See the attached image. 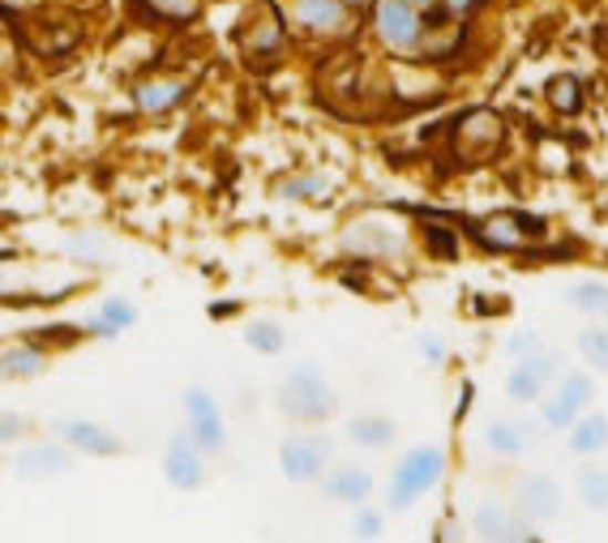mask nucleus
Instances as JSON below:
<instances>
[{
  "mask_svg": "<svg viewBox=\"0 0 608 543\" xmlns=\"http://www.w3.org/2000/svg\"><path fill=\"white\" fill-rule=\"evenodd\" d=\"M540 424H527V419L518 416H506V419H488L484 424V446L488 453H497V458H523V453H532V446L540 441Z\"/></svg>",
  "mask_w": 608,
  "mask_h": 543,
  "instance_id": "23",
  "label": "nucleus"
},
{
  "mask_svg": "<svg viewBox=\"0 0 608 543\" xmlns=\"http://www.w3.org/2000/svg\"><path fill=\"white\" fill-rule=\"evenodd\" d=\"M596 398V377L591 373H561L540 398V428L545 432H566Z\"/></svg>",
  "mask_w": 608,
  "mask_h": 543,
  "instance_id": "7",
  "label": "nucleus"
},
{
  "mask_svg": "<svg viewBox=\"0 0 608 543\" xmlns=\"http://www.w3.org/2000/svg\"><path fill=\"white\" fill-rule=\"evenodd\" d=\"M463 231L484 253H527L548 236V223L540 215H527V210H493L481 219H467Z\"/></svg>",
  "mask_w": 608,
  "mask_h": 543,
  "instance_id": "4",
  "label": "nucleus"
},
{
  "mask_svg": "<svg viewBox=\"0 0 608 543\" xmlns=\"http://www.w3.org/2000/svg\"><path fill=\"white\" fill-rule=\"evenodd\" d=\"M450 453L442 446H412L390 471L385 483V510L390 513H408L412 505H420L437 483L446 480Z\"/></svg>",
  "mask_w": 608,
  "mask_h": 543,
  "instance_id": "2",
  "label": "nucleus"
},
{
  "mask_svg": "<svg viewBox=\"0 0 608 543\" xmlns=\"http://www.w3.org/2000/svg\"><path fill=\"white\" fill-rule=\"evenodd\" d=\"M291 31L309 39H343L355 27V9L348 0H288L284 4Z\"/></svg>",
  "mask_w": 608,
  "mask_h": 543,
  "instance_id": "13",
  "label": "nucleus"
},
{
  "mask_svg": "<svg viewBox=\"0 0 608 543\" xmlns=\"http://www.w3.org/2000/svg\"><path fill=\"white\" fill-rule=\"evenodd\" d=\"M575 347H578V355H583V364H587L591 373H600V377H608V321H596V325L578 330Z\"/></svg>",
  "mask_w": 608,
  "mask_h": 543,
  "instance_id": "34",
  "label": "nucleus"
},
{
  "mask_svg": "<svg viewBox=\"0 0 608 543\" xmlns=\"http://www.w3.org/2000/svg\"><path fill=\"white\" fill-rule=\"evenodd\" d=\"M137 304L128 300V295H103L95 309L82 317V325H86V338L91 343H112V338H121V334H128L133 325H137Z\"/></svg>",
  "mask_w": 608,
  "mask_h": 543,
  "instance_id": "20",
  "label": "nucleus"
},
{
  "mask_svg": "<svg viewBox=\"0 0 608 543\" xmlns=\"http://www.w3.org/2000/svg\"><path fill=\"white\" fill-rule=\"evenodd\" d=\"M330 189H334V180L326 171H291L275 185L284 201H321V197H330Z\"/></svg>",
  "mask_w": 608,
  "mask_h": 543,
  "instance_id": "32",
  "label": "nucleus"
},
{
  "mask_svg": "<svg viewBox=\"0 0 608 543\" xmlns=\"http://www.w3.org/2000/svg\"><path fill=\"white\" fill-rule=\"evenodd\" d=\"M352 535L360 543L382 540V535H385V513L373 510V505H355V513H352Z\"/></svg>",
  "mask_w": 608,
  "mask_h": 543,
  "instance_id": "36",
  "label": "nucleus"
},
{
  "mask_svg": "<svg viewBox=\"0 0 608 543\" xmlns=\"http://www.w3.org/2000/svg\"><path fill=\"white\" fill-rule=\"evenodd\" d=\"M52 359H56V355L43 352V347L31 343V338L4 343V347H0V382H9V385L39 382V377L52 373Z\"/></svg>",
  "mask_w": 608,
  "mask_h": 543,
  "instance_id": "21",
  "label": "nucleus"
},
{
  "mask_svg": "<svg viewBox=\"0 0 608 543\" xmlns=\"http://www.w3.org/2000/svg\"><path fill=\"white\" fill-rule=\"evenodd\" d=\"M566 449L575 453V458H600L608 449V416L605 411H583V416L566 428Z\"/></svg>",
  "mask_w": 608,
  "mask_h": 543,
  "instance_id": "26",
  "label": "nucleus"
},
{
  "mask_svg": "<svg viewBox=\"0 0 608 543\" xmlns=\"http://www.w3.org/2000/svg\"><path fill=\"white\" fill-rule=\"evenodd\" d=\"M0 13H13V18H18V13H22V0H0Z\"/></svg>",
  "mask_w": 608,
  "mask_h": 543,
  "instance_id": "42",
  "label": "nucleus"
},
{
  "mask_svg": "<svg viewBox=\"0 0 608 543\" xmlns=\"http://www.w3.org/2000/svg\"><path fill=\"white\" fill-rule=\"evenodd\" d=\"M18 18L31 22L27 39H31L34 52H43V56H64V52H73L82 43V18L69 13V9H34V18L22 9Z\"/></svg>",
  "mask_w": 608,
  "mask_h": 543,
  "instance_id": "16",
  "label": "nucleus"
},
{
  "mask_svg": "<svg viewBox=\"0 0 608 543\" xmlns=\"http://www.w3.org/2000/svg\"><path fill=\"white\" fill-rule=\"evenodd\" d=\"M193 98V77L185 73H137L128 82V103L137 116H172Z\"/></svg>",
  "mask_w": 608,
  "mask_h": 543,
  "instance_id": "10",
  "label": "nucleus"
},
{
  "mask_svg": "<svg viewBox=\"0 0 608 543\" xmlns=\"http://www.w3.org/2000/svg\"><path fill=\"white\" fill-rule=\"evenodd\" d=\"M416 352H420V359H424V364L442 368V364H446V355H450V347H446V338H442V334H420Z\"/></svg>",
  "mask_w": 608,
  "mask_h": 543,
  "instance_id": "40",
  "label": "nucleus"
},
{
  "mask_svg": "<svg viewBox=\"0 0 608 543\" xmlns=\"http://www.w3.org/2000/svg\"><path fill=\"white\" fill-rule=\"evenodd\" d=\"M236 48L254 69H270V64L284 61L291 48V22L284 13V4L257 0L254 9L240 18V27H236Z\"/></svg>",
  "mask_w": 608,
  "mask_h": 543,
  "instance_id": "3",
  "label": "nucleus"
},
{
  "mask_svg": "<svg viewBox=\"0 0 608 543\" xmlns=\"http://www.w3.org/2000/svg\"><path fill=\"white\" fill-rule=\"evenodd\" d=\"M433 543H467V526L458 513H442L433 526Z\"/></svg>",
  "mask_w": 608,
  "mask_h": 543,
  "instance_id": "39",
  "label": "nucleus"
},
{
  "mask_svg": "<svg viewBox=\"0 0 608 543\" xmlns=\"http://www.w3.org/2000/svg\"><path fill=\"white\" fill-rule=\"evenodd\" d=\"M339 249L355 257V261L378 265V261H399L408 253V236H403V227H394L390 219H355L339 236Z\"/></svg>",
  "mask_w": 608,
  "mask_h": 543,
  "instance_id": "9",
  "label": "nucleus"
},
{
  "mask_svg": "<svg viewBox=\"0 0 608 543\" xmlns=\"http://www.w3.org/2000/svg\"><path fill=\"white\" fill-rule=\"evenodd\" d=\"M78 467V453L69 446H61L56 437L52 441H31L13 453V476L22 483H52L69 476Z\"/></svg>",
  "mask_w": 608,
  "mask_h": 543,
  "instance_id": "17",
  "label": "nucleus"
},
{
  "mask_svg": "<svg viewBox=\"0 0 608 543\" xmlns=\"http://www.w3.org/2000/svg\"><path fill=\"white\" fill-rule=\"evenodd\" d=\"M181 411H185V432L197 441V449H202L206 458L224 453L227 449V419H224L219 398H215L206 385H189V389L181 394Z\"/></svg>",
  "mask_w": 608,
  "mask_h": 543,
  "instance_id": "8",
  "label": "nucleus"
},
{
  "mask_svg": "<svg viewBox=\"0 0 608 543\" xmlns=\"http://www.w3.org/2000/svg\"><path fill=\"white\" fill-rule=\"evenodd\" d=\"M566 368H561V355L540 347L536 355H527V359H514L511 377H506V398L518 403V407H532V403H540L548 394V385L557 382Z\"/></svg>",
  "mask_w": 608,
  "mask_h": 543,
  "instance_id": "15",
  "label": "nucleus"
},
{
  "mask_svg": "<svg viewBox=\"0 0 608 543\" xmlns=\"http://www.w3.org/2000/svg\"><path fill=\"white\" fill-rule=\"evenodd\" d=\"M31 416L22 411H0V446H22L31 437Z\"/></svg>",
  "mask_w": 608,
  "mask_h": 543,
  "instance_id": "37",
  "label": "nucleus"
},
{
  "mask_svg": "<svg viewBox=\"0 0 608 543\" xmlns=\"http://www.w3.org/2000/svg\"><path fill=\"white\" fill-rule=\"evenodd\" d=\"M511 510L518 522H527L532 531H545L561 518V483L545 476V471H532L514 483Z\"/></svg>",
  "mask_w": 608,
  "mask_h": 543,
  "instance_id": "14",
  "label": "nucleus"
},
{
  "mask_svg": "<svg viewBox=\"0 0 608 543\" xmlns=\"http://www.w3.org/2000/svg\"><path fill=\"white\" fill-rule=\"evenodd\" d=\"M566 300H570V309H578L583 317L608 321V283H600V279H583V283H575V288L566 291Z\"/></svg>",
  "mask_w": 608,
  "mask_h": 543,
  "instance_id": "35",
  "label": "nucleus"
},
{
  "mask_svg": "<svg viewBox=\"0 0 608 543\" xmlns=\"http://www.w3.org/2000/svg\"><path fill=\"white\" fill-rule=\"evenodd\" d=\"M321 492H326V501H334V505H369V497L378 492V480H373V471L369 467H330L326 476H321Z\"/></svg>",
  "mask_w": 608,
  "mask_h": 543,
  "instance_id": "22",
  "label": "nucleus"
},
{
  "mask_svg": "<svg viewBox=\"0 0 608 543\" xmlns=\"http://www.w3.org/2000/svg\"><path fill=\"white\" fill-rule=\"evenodd\" d=\"M420 249L433 261H458L463 257V231L446 219H424L420 223Z\"/></svg>",
  "mask_w": 608,
  "mask_h": 543,
  "instance_id": "28",
  "label": "nucleus"
},
{
  "mask_svg": "<svg viewBox=\"0 0 608 543\" xmlns=\"http://www.w3.org/2000/svg\"><path fill=\"white\" fill-rule=\"evenodd\" d=\"M275 407L291 424L318 428V424L334 419V411H339V389L321 373V364L300 359V364H291L288 373H284V382L275 389Z\"/></svg>",
  "mask_w": 608,
  "mask_h": 543,
  "instance_id": "1",
  "label": "nucleus"
},
{
  "mask_svg": "<svg viewBox=\"0 0 608 543\" xmlns=\"http://www.w3.org/2000/svg\"><path fill=\"white\" fill-rule=\"evenodd\" d=\"M472 535L481 543H536V531L514 518L511 505L502 501H481L472 513Z\"/></svg>",
  "mask_w": 608,
  "mask_h": 543,
  "instance_id": "19",
  "label": "nucleus"
},
{
  "mask_svg": "<svg viewBox=\"0 0 608 543\" xmlns=\"http://www.w3.org/2000/svg\"><path fill=\"white\" fill-rule=\"evenodd\" d=\"M412 4H416L420 13H433V9H437V4H442V0H412Z\"/></svg>",
  "mask_w": 608,
  "mask_h": 543,
  "instance_id": "43",
  "label": "nucleus"
},
{
  "mask_svg": "<svg viewBox=\"0 0 608 543\" xmlns=\"http://www.w3.org/2000/svg\"><path fill=\"white\" fill-rule=\"evenodd\" d=\"M206 313H210V321H227V317H236V313H240V304H236V300H215Z\"/></svg>",
  "mask_w": 608,
  "mask_h": 543,
  "instance_id": "41",
  "label": "nucleus"
},
{
  "mask_svg": "<svg viewBox=\"0 0 608 543\" xmlns=\"http://www.w3.org/2000/svg\"><path fill=\"white\" fill-rule=\"evenodd\" d=\"M61 257L69 265H82V270H107L116 261V240L95 231V227H78L61 240Z\"/></svg>",
  "mask_w": 608,
  "mask_h": 543,
  "instance_id": "24",
  "label": "nucleus"
},
{
  "mask_svg": "<svg viewBox=\"0 0 608 543\" xmlns=\"http://www.w3.org/2000/svg\"><path fill=\"white\" fill-rule=\"evenodd\" d=\"M330 458H334L330 437L305 428V432L284 437V446H279V471H284L288 483H318L321 476L330 471Z\"/></svg>",
  "mask_w": 608,
  "mask_h": 543,
  "instance_id": "11",
  "label": "nucleus"
},
{
  "mask_svg": "<svg viewBox=\"0 0 608 543\" xmlns=\"http://www.w3.org/2000/svg\"><path fill=\"white\" fill-rule=\"evenodd\" d=\"M159 467H163V480L172 483L176 492H197V488H206V453L197 449V441H193L185 428L167 437Z\"/></svg>",
  "mask_w": 608,
  "mask_h": 543,
  "instance_id": "18",
  "label": "nucleus"
},
{
  "mask_svg": "<svg viewBox=\"0 0 608 543\" xmlns=\"http://www.w3.org/2000/svg\"><path fill=\"white\" fill-rule=\"evenodd\" d=\"M575 497L583 510H608V467L587 462L575 471Z\"/></svg>",
  "mask_w": 608,
  "mask_h": 543,
  "instance_id": "33",
  "label": "nucleus"
},
{
  "mask_svg": "<svg viewBox=\"0 0 608 543\" xmlns=\"http://www.w3.org/2000/svg\"><path fill=\"white\" fill-rule=\"evenodd\" d=\"M52 437L69 446L78 458H121L125 453V441L121 432H112L103 419H91V416H56L52 424Z\"/></svg>",
  "mask_w": 608,
  "mask_h": 543,
  "instance_id": "12",
  "label": "nucleus"
},
{
  "mask_svg": "<svg viewBox=\"0 0 608 543\" xmlns=\"http://www.w3.org/2000/svg\"><path fill=\"white\" fill-rule=\"evenodd\" d=\"M245 347L254 355H266V359L284 355L288 352V325L275 317H254L245 325Z\"/></svg>",
  "mask_w": 608,
  "mask_h": 543,
  "instance_id": "30",
  "label": "nucleus"
},
{
  "mask_svg": "<svg viewBox=\"0 0 608 543\" xmlns=\"http://www.w3.org/2000/svg\"><path fill=\"white\" fill-rule=\"evenodd\" d=\"M369 31L382 43L385 56H394V61H420L424 13H420L412 0H373V4H369Z\"/></svg>",
  "mask_w": 608,
  "mask_h": 543,
  "instance_id": "5",
  "label": "nucleus"
},
{
  "mask_svg": "<svg viewBox=\"0 0 608 543\" xmlns=\"http://www.w3.org/2000/svg\"><path fill=\"white\" fill-rule=\"evenodd\" d=\"M540 347H545L540 330H527V325H523V330H514L511 338H506V355H511V359H527V355H536Z\"/></svg>",
  "mask_w": 608,
  "mask_h": 543,
  "instance_id": "38",
  "label": "nucleus"
},
{
  "mask_svg": "<svg viewBox=\"0 0 608 543\" xmlns=\"http://www.w3.org/2000/svg\"><path fill=\"white\" fill-rule=\"evenodd\" d=\"M511 128L502 121V112L493 107H467L463 116L450 121V155L458 163H488L506 146Z\"/></svg>",
  "mask_w": 608,
  "mask_h": 543,
  "instance_id": "6",
  "label": "nucleus"
},
{
  "mask_svg": "<svg viewBox=\"0 0 608 543\" xmlns=\"http://www.w3.org/2000/svg\"><path fill=\"white\" fill-rule=\"evenodd\" d=\"M22 338H31V343H39L43 352H52V355L69 352V347H82V343H91L82 321H48V325H34V330H27Z\"/></svg>",
  "mask_w": 608,
  "mask_h": 543,
  "instance_id": "29",
  "label": "nucleus"
},
{
  "mask_svg": "<svg viewBox=\"0 0 608 543\" xmlns=\"http://www.w3.org/2000/svg\"><path fill=\"white\" fill-rule=\"evenodd\" d=\"M545 103H548V112H557V116H578L583 103H587V95H583V77H575V73H553L545 82Z\"/></svg>",
  "mask_w": 608,
  "mask_h": 543,
  "instance_id": "31",
  "label": "nucleus"
},
{
  "mask_svg": "<svg viewBox=\"0 0 608 543\" xmlns=\"http://www.w3.org/2000/svg\"><path fill=\"white\" fill-rule=\"evenodd\" d=\"M128 9L142 27H163V31H181L202 18V0H128Z\"/></svg>",
  "mask_w": 608,
  "mask_h": 543,
  "instance_id": "25",
  "label": "nucleus"
},
{
  "mask_svg": "<svg viewBox=\"0 0 608 543\" xmlns=\"http://www.w3.org/2000/svg\"><path fill=\"white\" fill-rule=\"evenodd\" d=\"M399 437V424L385 411H360L348 419V441L360 449H390Z\"/></svg>",
  "mask_w": 608,
  "mask_h": 543,
  "instance_id": "27",
  "label": "nucleus"
}]
</instances>
